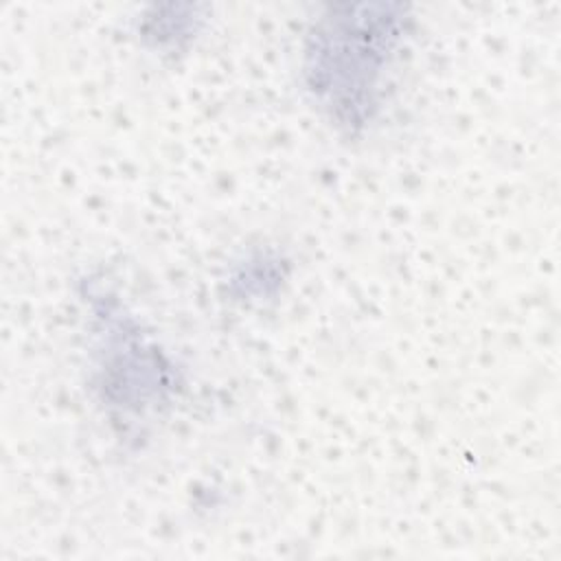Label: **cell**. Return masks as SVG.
<instances>
[{"mask_svg": "<svg viewBox=\"0 0 561 561\" xmlns=\"http://www.w3.org/2000/svg\"><path fill=\"white\" fill-rule=\"evenodd\" d=\"M399 26V18H331L313 31L305 53L307 92L337 127L357 131L375 118Z\"/></svg>", "mask_w": 561, "mask_h": 561, "instance_id": "1", "label": "cell"}]
</instances>
